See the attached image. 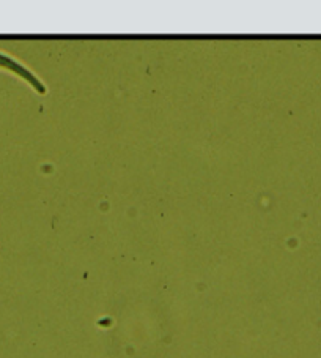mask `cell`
Returning <instances> with one entry per match:
<instances>
[{"mask_svg": "<svg viewBox=\"0 0 321 358\" xmlns=\"http://www.w3.org/2000/svg\"><path fill=\"white\" fill-rule=\"evenodd\" d=\"M0 66L7 68V70H10L11 73H16V75H20L21 78L26 79L27 83L32 79V73H30L26 66L21 65L20 62H16L13 57H10L7 54L0 52Z\"/></svg>", "mask_w": 321, "mask_h": 358, "instance_id": "cell-1", "label": "cell"}]
</instances>
